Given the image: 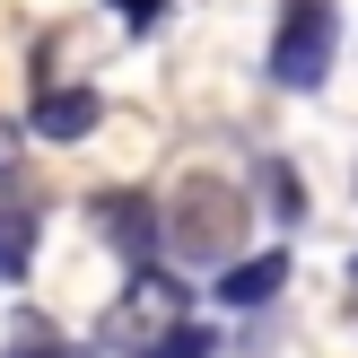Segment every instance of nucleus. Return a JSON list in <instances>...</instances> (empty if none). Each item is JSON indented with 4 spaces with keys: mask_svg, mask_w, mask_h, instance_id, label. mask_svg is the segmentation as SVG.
Masks as SVG:
<instances>
[{
    "mask_svg": "<svg viewBox=\"0 0 358 358\" xmlns=\"http://www.w3.org/2000/svg\"><path fill=\"white\" fill-rule=\"evenodd\" d=\"M280 289H289V245H262V254H227L210 297H219L227 315H262Z\"/></svg>",
    "mask_w": 358,
    "mask_h": 358,
    "instance_id": "obj_5",
    "label": "nucleus"
},
{
    "mask_svg": "<svg viewBox=\"0 0 358 358\" xmlns=\"http://www.w3.org/2000/svg\"><path fill=\"white\" fill-rule=\"evenodd\" d=\"M184 315H192V289H184V280H175L166 262L149 254V262H131V280H122L114 315L96 324V350H149L157 332H166V324H184Z\"/></svg>",
    "mask_w": 358,
    "mask_h": 358,
    "instance_id": "obj_1",
    "label": "nucleus"
},
{
    "mask_svg": "<svg viewBox=\"0 0 358 358\" xmlns=\"http://www.w3.org/2000/svg\"><path fill=\"white\" fill-rule=\"evenodd\" d=\"M114 17H122V27H131V35H149L157 17H166V0H114Z\"/></svg>",
    "mask_w": 358,
    "mask_h": 358,
    "instance_id": "obj_10",
    "label": "nucleus"
},
{
    "mask_svg": "<svg viewBox=\"0 0 358 358\" xmlns=\"http://www.w3.org/2000/svg\"><path fill=\"white\" fill-rule=\"evenodd\" d=\"M157 210H166V245H175V254H192V262H227V254H236L227 227H245V201L227 184H184L175 201H157Z\"/></svg>",
    "mask_w": 358,
    "mask_h": 358,
    "instance_id": "obj_3",
    "label": "nucleus"
},
{
    "mask_svg": "<svg viewBox=\"0 0 358 358\" xmlns=\"http://www.w3.org/2000/svg\"><path fill=\"white\" fill-rule=\"evenodd\" d=\"M9 358H105L96 341H62V332L44 324V315H17V332H9Z\"/></svg>",
    "mask_w": 358,
    "mask_h": 358,
    "instance_id": "obj_8",
    "label": "nucleus"
},
{
    "mask_svg": "<svg viewBox=\"0 0 358 358\" xmlns=\"http://www.w3.org/2000/svg\"><path fill=\"white\" fill-rule=\"evenodd\" d=\"M332 52H341V9L332 0H289L280 27H271V87H289V96L324 87Z\"/></svg>",
    "mask_w": 358,
    "mask_h": 358,
    "instance_id": "obj_2",
    "label": "nucleus"
},
{
    "mask_svg": "<svg viewBox=\"0 0 358 358\" xmlns=\"http://www.w3.org/2000/svg\"><path fill=\"white\" fill-rule=\"evenodd\" d=\"M87 227H96V236L114 245L122 262H149V254H166V210H157V192H140V184L87 192Z\"/></svg>",
    "mask_w": 358,
    "mask_h": 358,
    "instance_id": "obj_4",
    "label": "nucleus"
},
{
    "mask_svg": "<svg viewBox=\"0 0 358 358\" xmlns=\"http://www.w3.org/2000/svg\"><path fill=\"white\" fill-rule=\"evenodd\" d=\"M131 358H219V332L184 315V324H166V332H157L149 350H131Z\"/></svg>",
    "mask_w": 358,
    "mask_h": 358,
    "instance_id": "obj_9",
    "label": "nucleus"
},
{
    "mask_svg": "<svg viewBox=\"0 0 358 358\" xmlns=\"http://www.w3.org/2000/svg\"><path fill=\"white\" fill-rule=\"evenodd\" d=\"M350 280H358V262H350Z\"/></svg>",
    "mask_w": 358,
    "mask_h": 358,
    "instance_id": "obj_12",
    "label": "nucleus"
},
{
    "mask_svg": "<svg viewBox=\"0 0 358 358\" xmlns=\"http://www.w3.org/2000/svg\"><path fill=\"white\" fill-rule=\"evenodd\" d=\"M35 245H44V236H35V210H9V201H0V280H9V289L35 271Z\"/></svg>",
    "mask_w": 358,
    "mask_h": 358,
    "instance_id": "obj_7",
    "label": "nucleus"
},
{
    "mask_svg": "<svg viewBox=\"0 0 358 358\" xmlns=\"http://www.w3.org/2000/svg\"><path fill=\"white\" fill-rule=\"evenodd\" d=\"M17 184V122H0V192Z\"/></svg>",
    "mask_w": 358,
    "mask_h": 358,
    "instance_id": "obj_11",
    "label": "nucleus"
},
{
    "mask_svg": "<svg viewBox=\"0 0 358 358\" xmlns=\"http://www.w3.org/2000/svg\"><path fill=\"white\" fill-rule=\"evenodd\" d=\"M96 122H105V96L79 87V79H52V87L27 96V131H35V140H87Z\"/></svg>",
    "mask_w": 358,
    "mask_h": 358,
    "instance_id": "obj_6",
    "label": "nucleus"
}]
</instances>
